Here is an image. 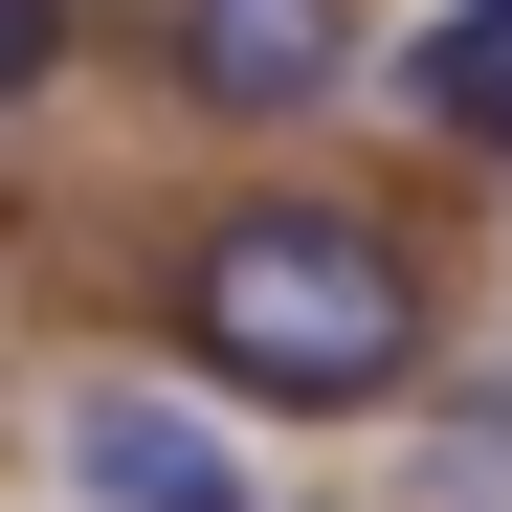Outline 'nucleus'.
I'll return each instance as SVG.
<instances>
[{
	"instance_id": "1",
	"label": "nucleus",
	"mask_w": 512,
	"mask_h": 512,
	"mask_svg": "<svg viewBox=\"0 0 512 512\" xmlns=\"http://www.w3.org/2000/svg\"><path fill=\"white\" fill-rule=\"evenodd\" d=\"M423 334H446L423 312V245L357 223V201H245V223L179 245V357L223 401H268V423H379L423 379Z\"/></svg>"
},
{
	"instance_id": "2",
	"label": "nucleus",
	"mask_w": 512,
	"mask_h": 512,
	"mask_svg": "<svg viewBox=\"0 0 512 512\" xmlns=\"http://www.w3.org/2000/svg\"><path fill=\"white\" fill-rule=\"evenodd\" d=\"M179 90L201 112H334L357 90V0H179Z\"/></svg>"
},
{
	"instance_id": "3",
	"label": "nucleus",
	"mask_w": 512,
	"mask_h": 512,
	"mask_svg": "<svg viewBox=\"0 0 512 512\" xmlns=\"http://www.w3.org/2000/svg\"><path fill=\"white\" fill-rule=\"evenodd\" d=\"M67 490L90 512H245V446H201L156 379H90L67 401Z\"/></svg>"
},
{
	"instance_id": "4",
	"label": "nucleus",
	"mask_w": 512,
	"mask_h": 512,
	"mask_svg": "<svg viewBox=\"0 0 512 512\" xmlns=\"http://www.w3.org/2000/svg\"><path fill=\"white\" fill-rule=\"evenodd\" d=\"M401 90H423V134H468V156H512V0H446V23L401 45Z\"/></svg>"
},
{
	"instance_id": "5",
	"label": "nucleus",
	"mask_w": 512,
	"mask_h": 512,
	"mask_svg": "<svg viewBox=\"0 0 512 512\" xmlns=\"http://www.w3.org/2000/svg\"><path fill=\"white\" fill-rule=\"evenodd\" d=\"M23 90H67V0H0V112Z\"/></svg>"
},
{
	"instance_id": "6",
	"label": "nucleus",
	"mask_w": 512,
	"mask_h": 512,
	"mask_svg": "<svg viewBox=\"0 0 512 512\" xmlns=\"http://www.w3.org/2000/svg\"><path fill=\"white\" fill-rule=\"evenodd\" d=\"M446 490H468V512L512 490V401H490V423H468V446H446Z\"/></svg>"
}]
</instances>
